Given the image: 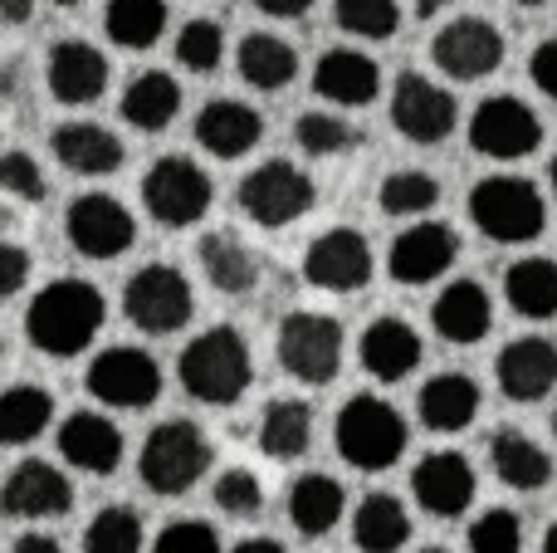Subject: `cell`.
<instances>
[{
  "mask_svg": "<svg viewBox=\"0 0 557 553\" xmlns=\"http://www.w3.org/2000/svg\"><path fill=\"white\" fill-rule=\"evenodd\" d=\"M64 235L84 260H117L133 250L137 241V216L127 211L117 196L108 192H84L69 201L64 211Z\"/></svg>",
  "mask_w": 557,
  "mask_h": 553,
  "instance_id": "4fadbf2b",
  "label": "cell"
},
{
  "mask_svg": "<svg viewBox=\"0 0 557 553\" xmlns=\"http://www.w3.org/2000/svg\"><path fill=\"white\" fill-rule=\"evenodd\" d=\"M548 182H553V196H557V157H553V167H548Z\"/></svg>",
  "mask_w": 557,
  "mask_h": 553,
  "instance_id": "6f0895ef",
  "label": "cell"
},
{
  "mask_svg": "<svg viewBox=\"0 0 557 553\" xmlns=\"http://www.w3.org/2000/svg\"><path fill=\"white\" fill-rule=\"evenodd\" d=\"M470 553H523V519L513 509H484L465 534Z\"/></svg>",
  "mask_w": 557,
  "mask_h": 553,
  "instance_id": "ee69618b",
  "label": "cell"
},
{
  "mask_svg": "<svg viewBox=\"0 0 557 553\" xmlns=\"http://www.w3.org/2000/svg\"><path fill=\"white\" fill-rule=\"evenodd\" d=\"M49 152L74 176H113V172H123V162H127L123 137L103 123H84V118L59 123L54 133H49Z\"/></svg>",
  "mask_w": 557,
  "mask_h": 553,
  "instance_id": "7402d4cb",
  "label": "cell"
},
{
  "mask_svg": "<svg viewBox=\"0 0 557 553\" xmlns=\"http://www.w3.org/2000/svg\"><path fill=\"white\" fill-rule=\"evenodd\" d=\"M10 553H64V544H59L54 534H39V529H29V534L15 539V549Z\"/></svg>",
  "mask_w": 557,
  "mask_h": 553,
  "instance_id": "f907efd6",
  "label": "cell"
},
{
  "mask_svg": "<svg viewBox=\"0 0 557 553\" xmlns=\"http://www.w3.org/2000/svg\"><path fill=\"white\" fill-rule=\"evenodd\" d=\"M431 329L441 333L445 343H484L494 329V299L480 280H450L431 304Z\"/></svg>",
  "mask_w": 557,
  "mask_h": 553,
  "instance_id": "484cf974",
  "label": "cell"
},
{
  "mask_svg": "<svg viewBox=\"0 0 557 553\" xmlns=\"http://www.w3.org/2000/svg\"><path fill=\"white\" fill-rule=\"evenodd\" d=\"M166 0H108L103 35L117 49H152L166 35Z\"/></svg>",
  "mask_w": 557,
  "mask_h": 553,
  "instance_id": "8d00e7d4",
  "label": "cell"
},
{
  "mask_svg": "<svg viewBox=\"0 0 557 553\" xmlns=\"http://www.w3.org/2000/svg\"><path fill=\"white\" fill-rule=\"evenodd\" d=\"M108 319V299L88 280H49L25 309V339L45 358H78L94 348L98 329Z\"/></svg>",
  "mask_w": 557,
  "mask_h": 553,
  "instance_id": "6da1fadb",
  "label": "cell"
},
{
  "mask_svg": "<svg viewBox=\"0 0 557 553\" xmlns=\"http://www.w3.org/2000/svg\"><path fill=\"white\" fill-rule=\"evenodd\" d=\"M260 451L270 460H298L313 446V407L304 397H274L260 411Z\"/></svg>",
  "mask_w": 557,
  "mask_h": 553,
  "instance_id": "e575fe53",
  "label": "cell"
},
{
  "mask_svg": "<svg viewBox=\"0 0 557 553\" xmlns=\"http://www.w3.org/2000/svg\"><path fill=\"white\" fill-rule=\"evenodd\" d=\"M460 123V108H455V94L435 78L406 69L392 88V127L416 147H435L455 133Z\"/></svg>",
  "mask_w": 557,
  "mask_h": 553,
  "instance_id": "5bb4252c",
  "label": "cell"
},
{
  "mask_svg": "<svg viewBox=\"0 0 557 553\" xmlns=\"http://www.w3.org/2000/svg\"><path fill=\"white\" fill-rule=\"evenodd\" d=\"M35 5L39 0H0V20H5V25H29V20H35Z\"/></svg>",
  "mask_w": 557,
  "mask_h": 553,
  "instance_id": "816d5d0a",
  "label": "cell"
},
{
  "mask_svg": "<svg viewBox=\"0 0 557 553\" xmlns=\"http://www.w3.org/2000/svg\"><path fill=\"white\" fill-rule=\"evenodd\" d=\"M460 260V235L445 221H411L386 250V274L396 284H435L450 265Z\"/></svg>",
  "mask_w": 557,
  "mask_h": 553,
  "instance_id": "e0dca14e",
  "label": "cell"
},
{
  "mask_svg": "<svg viewBox=\"0 0 557 553\" xmlns=\"http://www.w3.org/2000/svg\"><path fill=\"white\" fill-rule=\"evenodd\" d=\"M235 201H240V211L250 216L255 225L284 231V225L304 221V216L313 211L318 186H313V176H308L304 167H294L288 157H270V162H260L255 172L240 176Z\"/></svg>",
  "mask_w": 557,
  "mask_h": 553,
  "instance_id": "52a82bcc",
  "label": "cell"
},
{
  "mask_svg": "<svg viewBox=\"0 0 557 553\" xmlns=\"http://www.w3.org/2000/svg\"><path fill=\"white\" fill-rule=\"evenodd\" d=\"M548 431H553V441H557V407H553V417H548Z\"/></svg>",
  "mask_w": 557,
  "mask_h": 553,
  "instance_id": "680465c9",
  "label": "cell"
},
{
  "mask_svg": "<svg viewBox=\"0 0 557 553\" xmlns=\"http://www.w3.org/2000/svg\"><path fill=\"white\" fill-rule=\"evenodd\" d=\"M543 553H557V519L548 525V534H543Z\"/></svg>",
  "mask_w": 557,
  "mask_h": 553,
  "instance_id": "11a10c76",
  "label": "cell"
},
{
  "mask_svg": "<svg viewBox=\"0 0 557 553\" xmlns=\"http://www.w3.org/2000/svg\"><path fill=\"white\" fill-rule=\"evenodd\" d=\"M176 378H182L186 397L206 402V407H235L250 392V378H255L245 333L235 323H215V329L196 333L186 343L182 362H176Z\"/></svg>",
  "mask_w": 557,
  "mask_h": 553,
  "instance_id": "7a4b0ae2",
  "label": "cell"
},
{
  "mask_svg": "<svg viewBox=\"0 0 557 553\" xmlns=\"http://www.w3.org/2000/svg\"><path fill=\"white\" fill-rule=\"evenodd\" d=\"M29 270H35V260H29L25 245L0 235V299H15L29 284Z\"/></svg>",
  "mask_w": 557,
  "mask_h": 553,
  "instance_id": "7dc6e473",
  "label": "cell"
},
{
  "mask_svg": "<svg viewBox=\"0 0 557 553\" xmlns=\"http://www.w3.org/2000/svg\"><path fill=\"white\" fill-rule=\"evenodd\" d=\"M294 143H298V152H308V157H343V152H352L357 143H362V133H357L347 118H337V113H298V123H294Z\"/></svg>",
  "mask_w": 557,
  "mask_h": 553,
  "instance_id": "ab89813d",
  "label": "cell"
},
{
  "mask_svg": "<svg viewBox=\"0 0 557 553\" xmlns=\"http://www.w3.org/2000/svg\"><path fill=\"white\" fill-rule=\"evenodd\" d=\"M123 314L133 329L152 333V339H166V333L186 329L196 314V290L176 265H143L137 274H127L123 284Z\"/></svg>",
  "mask_w": 557,
  "mask_h": 553,
  "instance_id": "9c48e42d",
  "label": "cell"
},
{
  "mask_svg": "<svg viewBox=\"0 0 557 553\" xmlns=\"http://www.w3.org/2000/svg\"><path fill=\"white\" fill-rule=\"evenodd\" d=\"M0 358H5V339H0Z\"/></svg>",
  "mask_w": 557,
  "mask_h": 553,
  "instance_id": "be15d7a7",
  "label": "cell"
},
{
  "mask_svg": "<svg viewBox=\"0 0 557 553\" xmlns=\"http://www.w3.org/2000/svg\"><path fill=\"white\" fill-rule=\"evenodd\" d=\"M519 5H529V10H533V5H548V0H519Z\"/></svg>",
  "mask_w": 557,
  "mask_h": 553,
  "instance_id": "94428289",
  "label": "cell"
},
{
  "mask_svg": "<svg viewBox=\"0 0 557 553\" xmlns=\"http://www.w3.org/2000/svg\"><path fill=\"white\" fill-rule=\"evenodd\" d=\"M54 437H59L64 466L84 470V476H98V480L113 476L127 456L123 431H117V421H108L103 411H69V417L59 421Z\"/></svg>",
  "mask_w": 557,
  "mask_h": 553,
  "instance_id": "ffe728a7",
  "label": "cell"
},
{
  "mask_svg": "<svg viewBox=\"0 0 557 553\" xmlns=\"http://www.w3.org/2000/svg\"><path fill=\"white\" fill-rule=\"evenodd\" d=\"M529 78H533V88H539L543 98H553V103H557V39H543V45L533 49Z\"/></svg>",
  "mask_w": 557,
  "mask_h": 553,
  "instance_id": "c3c4849f",
  "label": "cell"
},
{
  "mask_svg": "<svg viewBox=\"0 0 557 553\" xmlns=\"http://www.w3.org/2000/svg\"><path fill=\"white\" fill-rule=\"evenodd\" d=\"M231 553H288V549L278 544V539H240Z\"/></svg>",
  "mask_w": 557,
  "mask_h": 553,
  "instance_id": "f5cc1de1",
  "label": "cell"
},
{
  "mask_svg": "<svg viewBox=\"0 0 557 553\" xmlns=\"http://www.w3.org/2000/svg\"><path fill=\"white\" fill-rule=\"evenodd\" d=\"M235 69H240V78L250 88L278 94V88H288L298 78V49L274 29H250L240 39V49H235Z\"/></svg>",
  "mask_w": 557,
  "mask_h": 553,
  "instance_id": "1f68e13d",
  "label": "cell"
},
{
  "mask_svg": "<svg viewBox=\"0 0 557 553\" xmlns=\"http://www.w3.org/2000/svg\"><path fill=\"white\" fill-rule=\"evenodd\" d=\"M274 353H278L284 378L304 382V388H327L343 372V323L333 314L298 309L278 323Z\"/></svg>",
  "mask_w": 557,
  "mask_h": 553,
  "instance_id": "8992f818",
  "label": "cell"
},
{
  "mask_svg": "<svg viewBox=\"0 0 557 553\" xmlns=\"http://www.w3.org/2000/svg\"><path fill=\"white\" fill-rule=\"evenodd\" d=\"M421 358H425L421 333L406 319H372L362 329V339H357V362L376 382H406L421 368Z\"/></svg>",
  "mask_w": 557,
  "mask_h": 553,
  "instance_id": "d4e9b609",
  "label": "cell"
},
{
  "mask_svg": "<svg viewBox=\"0 0 557 553\" xmlns=\"http://www.w3.org/2000/svg\"><path fill=\"white\" fill-rule=\"evenodd\" d=\"M225 59V29L215 20H186L176 29V64L186 74H215Z\"/></svg>",
  "mask_w": 557,
  "mask_h": 553,
  "instance_id": "b9f144b4",
  "label": "cell"
},
{
  "mask_svg": "<svg viewBox=\"0 0 557 553\" xmlns=\"http://www.w3.org/2000/svg\"><path fill=\"white\" fill-rule=\"evenodd\" d=\"M504 299L523 319H539V323L557 319V260H548V255L513 260L504 270Z\"/></svg>",
  "mask_w": 557,
  "mask_h": 553,
  "instance_id": "836d02e7",
  "label": "cell"
},
{
  "mask_svg": "<svg viewBox=\"0 0 557 553\" xmlns=\"http://www.w3.org/2000/svg\"><path fill=\"white\" fill-rule=\"evenodd\" d=\"M333 20L337 29L357 39H392L401 29V5L396 0H333Z\"/></svg>",
  "mask_w": 557,
  "mask_h": 553,
  "instance_id": "60d3db41",
  "label": "cell"
},
{
  "mask_svg": "<svg viewBox=\"0 0 557 553\" xmlns=\"http://www.w3.org/2000/svg\"><path fill=\"white\" fill-rule=\"evenodd\" d=\"M45 88L64 108L98 103L108 94V54L88 39H54L45 54Z\"/></svg>",
  "mask_w": 557,
  "mask_h": 553,
  "instance_id": "ac0fdd59",
  "label": "cell"
},
{
  "mask_svg": "<svg viewBox=\"0 0 557 553\" xmlns=\"http://www.w3.org/2000/svg\"><path fill=\"white\" fill-rule=\"evenodd\" d=\"M494 382L509 402H543L548 392H557V343L553 339H513L504 343L499 362H494Z\"/></svg>",
  "mask_w": 557,
  "mask_h": 553,
  "instance_id": "44dd1931",
  "label": "cell"
},
{
  "mask_svg": "<svg viewBox=\"0 0 557 553\" xmlns=\"http://www.w3.org/2000/svg\"><path fill=\"white\" fill-rule=\"evenodd\" d=\"M411 495L431 519H460L474 505V495H480L470 456H460V451H431V456H421L411 470Z\"/></svg>",
  "mask_w": 557,
  "mask_h": 553,
  "instance_id": "d6986e66",
  "label": "cell"
},
{
  "mask_svg": "<svg viewBox=\"0 0 557 553\" xmlns=\"http://www.w3.org/2000/svg\"><path fill=\"white\" fill-rule=\"evenodd\" d=\"M470 147L490 162H519L543 147V118L523 98L494 94L480 98L470 113Z\"/></svg>",
  "mask_w": 557,
  "mask_h": 553,
  "instance_id": "8fae6325",
  "label": "cell"
},
{
  "mask_svg": "<svg viewBox=\"0 0 557 553\" xmlns=\"http://www.w3.org/2000/svg\"><path fill=\"white\" fill-rule=\"evenodd\" d=\"M143 515L127 505H103L94 519L84 525V553H143Z\"/></svg>",
  "mask_w": 557,
  "mask_h": 553,
  "instance_id": "f35d334b",
  "label": "cell"
},
{
  "mask_svg": "<svg viewBox=\"0 0 557 553\" xmlns=\"http://www.w3.org/2000/svg\"><path fill=\"white\" fill-rule=\"evenodd\" d=\"M74 509V480L49 460H20L0 486V515L25 519V525H45V519H64Z\"/></svg>",
  "mask_w": 557,
  "mask_h": 553,
  "instance_id": "2e32d148",
  "label": "cell"
},
{
  "mask_svg": "<svg viewBox=\"0 0 557 553\" xmlns=\"http://www.w3.org/2000/svg\"><path fill=\"white\" fill-rule=\"evenodd\" d=\"M117 113H123L127 127L137 133H166L182 113V84H176L166 69H143L133 84L117 98Z\"/></svg>",
  "mask_w": 557,
  "mask_h": 553,
  "instance_id": "f546056e",
  "label": "cell"
},
{
  "mask_svg": "<svg viewBox=\"0 0 557 553\" xmlns=\"http://www.w3.org/2000/svg\"><path fill=\"white\" fill-rule=\"evenodd\" d=\"M0 192L10 196V201H45L49 196V182L45 172H39V162L29 152H20V147H10V152H0Z\"/></svg>",
  "mask_w": 557,
  "mask_h": 553,
  "instance_id": "f6af8a7d",
  "label": "cell"
},
{
  "mask_svg": "<svg viewBox=\"0 0 557 553\" xmlns=\"http://www.w3.org/2000/svg\"><path fill=\"white\" fill-rule=\"evenodd\" d=\"M54 427V392L39 382H15L0 392V446H29Z\"/></svg>",
  "mask_w": 557,
  "mask_h": 553,
  "instance_id": "d590c367",
  "label": "cell"
},
{
  "mask_svg": "<svg viewBox=\"0 0 557 553\" xmlns=\"http://www.w3.org/2000/svg\"><path fill=\"white\" fill-rule=\"evenodd\" d=\"M421 553H450V549H421Z\"/></svg>",
  "mask_w": 557,
  "mask_h": 553,
  "instance_id": "6125c7cd",
  "label": "cell"
},
{
  "mask_svg": "<svg viewBox=\"0 0 557 553\" xmlns=\"http://www.w3.org/2000/svg\"><path fill=\"white\" fill-rule=\"evenodd\" d=\"M445 5H460V0H416V15H421V20H431V15H441Z\"/></svg>",
  "mask_w": 557,
  "mask_h": 553,
  "instance_id": "db71d44e",
  "label": "cell"
},
{
  "mask_svg": "<svg viewBox=\"0 0 557 553\" xmlns=\"http://www.w3.org/2000/svg\"><path fill=\"white\" fill-rule=\"evenodd\" d=\"M313 94L333 108H367L382 94V69L362 49H323L313 64Z\"/></svg>",
  "mask_w": 557,
  "mask_h": 553,
  "instance_id": "603a6c76",
  "label": "cell"
},
{
  "mask_svg": "<svg viewBox=\"0 0 557 553\" xmlns=\"http://www.w3.org/2000/svg\"><path fill=\"white\" fill-rule=\"evenodd\" d=\"M352 544L362 553H401L411 544V515L401 500L386 490L362 495V505L352 509Z\"/></svg>",
  "mask_w": 557,
  "mask_h": 553,
  "instance_id": "d6a6232c",
  "label": "cell"
},
{
  "mask_svg": "<svg viewBox=\"0 0 557 553\" xmlns=\"http://www.w3.org/2000/svg\"><path fill=\"white\" fill-rule=\"evenodd\" d=\"M264 137V118L255 113L245 98H211L196 113V147L221 162H235V157L255 152Z\"/></svg>",
  "mask_w": 557,
  "mask_h": 553,
  "instance_id": "cb8c5ba5",
  "label": "cell"
},
{
  "mask_svg": "<svg viewBox=\"0 0 557 553\" xmlns=\"http://www.w3.org/2000/svg\"><path fill=\"white\" fill-rule=\"evenodd\" d=\"M215 509H221L225 519H260L264 515V486L255 470L245 466H231L215 476V490H211Z\"/></svg>",
  "mask_w": 557,
  "mask_h": 553,
  "instance_id": "7bdbcfd3",
  "label": "cell"
},
{
  "mask_svg": "<svg viewBox=\"0 0 557 553\" xmlns=\"http://www.w3.org/2000/svg\"><path fill=\"white\" fill-rule=\"evenodd\" d=\"M88 397H98L113 411H147L157 397H162V362L147 348H133V343H113V348L94 353L84 372Z\"/></svg>",
  "mask_w": 557,
  "mask_h": 553,
  "instance_id": "30bf717a",
  "label": "cell"
},
{
  "mask_svg": "<svg viewBox=\"0 0 557 553\" xmlns=\"http://www.w3.org/2000/svg\"><path fill=\"white\" fill-rule=\"evenodd\" d=\"M152 553H221V539L206 519H172V525L157 534Z\"/></svg>",
  "mask_w": 557,
  "mask_h": 553,
  "instance_id": "bcb514c9",
  "label": "cell"
},
{
  "mask_svg": "<svg viewBox=\"0 0 557 553\" xmlns=\"http://www.w3.org/2000/svg\"><path fill=\"white\" fill-rule=\"evenodd\" d=\"M196 260H201V274L215 294L245 299V294L260 290V255L235 231H206L201 245H196Z\"/></svg>",
  "mask_w": 557,
  "mask_h": 553,
  "instance_id": "83f0119b",
  "label": "cell"
},
{
  "mask_svg": "<svg viewBox=\"0 0 557 553\" xmlns=\"http://www.w3.org/2000/svg\"><path fill=\"white\" fill-rule=\"evenodd\" d=\"M509 45H504L499 25L484 15H455L450 25L435 29L431 39V64L455 84H480L504 64Z\"/></svg>",
  "mask_w": 557,
  "mask_h": 553,
  "instance_id": "7c38bea8",
  "label": "cell"
},
{
  "mask_svg": "<svg viewBox=\"0 0 557 553\" xmlns=\"http://www.w3.org/2000/svg\"><path fill=\"white\" fill-rule=\"evenodd\" d=\"M470 221L494 245H529L548 231V201L529 176H480L470 186Z\"/></svg>",
  "mask_w": 557,
  "mask_h": 553,
  "instance_id": "277c9868",
  "label": "cell"
},
{
  "mask_svg": "<svg viewBox=\"0 0 557 553\" xmlns=\"http://www.w3.org/2000/svg\"><path fill=\"white\" fill-rule=\"evenodd\" d=\"M490 470H494V476H499L509 490L539 495V490L553 486V451L539 446L529 431L499 427V431L490 437Z\"/></svg>",
  "mask_w": 557,
  "mask_h": 553,
  "instance_id": "f1b7e54d",
  "label": "cell"
},
{
  "mask_svg": "<svg viewBox=\"0 0 557 553\" xmlns=\"http://www.w3.org/2000/svg\"><path fill=\"white\" fill-rule=\"evenodd\" d=\"M480 382L470 372H435L425 378V388L416 392V417H421L425 431L435 437H455V431L474 427L480 417Z\"/></svg>",
  "mask_w": 557,
  "mask_h": 553,
  "instance_id": "4316f807",
  "label": "cell"
},
{
  "mask_svg": "<svg viewBox=\"0 0 557 553\" xmlns=\"http://www.w3.org/2000/svg\"><path fill=\"white\" fill-rule=\"evenodd\" d=\"M211 201H215V182L201 162H191V157L172 152V157H157V162L147 167L143 206L157 225H166V231H182V225L206 221Z\"/></svg>",
  "mask_w": 557,
  "mask_h": 553,
  "instance_id": "ba28073f",
  "label": "cell"
},
{
  "mask_svg": "<svg viewBox=\"0 0 557 553\" xmlns=\"http://www.w3.org/2000/svg\"><path fill=\"white\" fill-rule=\"evenodd\" d=\"M376 201H382V211L396 216V221H416V216L441 206V182H435L431 172H421V167H396V172L382 176Z\"/></svg>",
  "mask_w": 557,
  "mask_h": 553,
  "instance_id": "74e56055",
  "label": "cell"
},
{
  "mask_svg": "<svg viewBox=\"0 0 557 553\" xmlns=\"http://www.w3.org/2000/svg\"><path fill=\"white\" fill-rule=\"evenodd\" d=\"M54 5H64V10H74V5H84V0H54Z\"/></svg>",
  "mask_w": 557,
  "mask_h": 553,
  "instance_id": "91938a15",
  "label": "cell"
},
{
  "mask_svg": "<svg viewBox=\"0 0 557 553\" xmlns=\"http://www.w3.org/2000/svg\"><path fill=\"white\" fill-rule=\"evenodd\" d=\"M284 509H288V525H294L304 539H323V534H333L337 519H343L347 495H343V486H337L333 476L308 470V476H298L294 486H288Z\"/></svg>",
  "mask_w": 557,
  "mask_h": 553,
  "instance_id": "4dcf8cb0",
  "label": "cell"
},
{
  "mask_svg": "<svg viewBox=\"0 0 557 553\" xmlns=\"http://www.w3.org/2000/svg\"><path fill=\"white\" fill-rule=\"evenodd\" d=\"M255 10H264L270 20H298L313 10V0H255Z\"/></svg>",
  "mask_w": 557,
  "mask_h": 553,
  "instance_id": "681fc988",
  "label": "cell"
},
{
  "mask_svg": "<svg viewBox=\"0 0 557 553\" xmlns=\"http://www.w3.org/2000/svg\"><path fill=\"white\" fill-rule=\"evenodd\" d=\"M372 245L352 225H333L304 250V280L323 294H357L372 280Z\"/></svg>",
  "mask_w": 557,
  "mask_h": 553,
  "instance_id": "9a60e30c",
  "label": "cell"
},
{
  "mask_svg": "<svg viewBox=\"0 0 557 553\" xmlns=\"http://www.w3.org/2000/svg\"><path fill=\"white\" fill-rule=\"evenodd\" d=\"M211 460H215L211 437H206L196 421L172 417V421H162V427L147 431L143 451H137V476H143V486L152 490V495L176 500V495H186V490L201 486V476L211 470Z\"/></svg>",
  "mask_w": 557,
  "mask_h": 553,
  "instance_id": "3957f363",
  "label": "cell"
},
{
  "mask_svg": "<svg viewBox=\"0 0 557 553\" xmlns=\"http://www.w3.org/2000/svg\"><path fill=\"white\" fill-rule=\"evenodd\" d=\"M333 441H337V456L347 460L352 470H392L396 460L406 456L411 446V431H406V417L392 407L386 397H352L333 421Z\"/></svg>",
  "mask_w": 557,
  "mask_h": 553,
  "instance_id": "5b68a950",
  "label": "cell"
},
{
  "mask_svg": "<svg viewBox=\"0 0 557 553\" xmlns=\"http://www.w3.org/2000/svg\"><path fill=\"white\" fill-rule=\"evenodd\" d=\"M10 225H15V211H10V206H0V231H10Z\"/></svg>",
  "mask_w": 557,
  "mask_h": 553,
  "instance_id": "9f6ffc18",
  "label": "cell"
}]
</instances>
